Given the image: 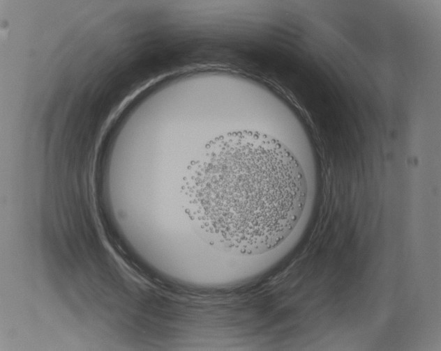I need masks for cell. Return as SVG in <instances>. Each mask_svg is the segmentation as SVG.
Listing matches in <instances>:
<instances>
[{
    "label": "cell",
    "mask_w": 441,
    "mask_h": 351,
    "mask_svg": "<svg viewBox=\"0 0 441 351\" xmlns=\"http://www.w3.org/2000/svg\"><path fill=\"white\" fill-rule=\"evenodd\" d=\"M307 193L304 171L282 142L259 132H231L211 141L190 167L186 210L212 246L257 255L291 234Z\"/></svg>",
    "instance_id": "obj_1"
}]
</instances>
